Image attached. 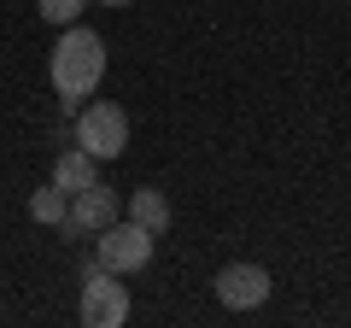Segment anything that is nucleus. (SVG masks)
<instances>
[{"mask_svg": "<svg viewBox=\"0 0 351 328\" xmlns=\"http://www.w3.org/2000/svg\"><path fill=\"white\" fill-rule=\"evenodd\" d=\"M47 76H53V89H59V106L76 112L82 100H94V89H100V76H106V41L88 24H64L59 47L47 59Z\"/></svg>", "mask_w": 351, "mask_h": 328, "instance_id": "f257e3e1", "label": "nucleus"}, {"mask_svg": "<svg viewBox=\"0 0 351 328\" xmlns=\"http://www.w3.org/2000/svg\"><path fill=\"white\" fill-rule=\"evenodd\" d=\"M152 246H158V235H152V229L117 217V223H106L100 240H94V264L112 270V276H135V270L152 264Z\"/></svg>", "mask_w": 351, "mask_h": 328, "instance_id": "f03ea898", "label": "nucleus"}, {"mask_svg": "<svg viewBox=\"0 0 351 328\" xmlns=\"http://www.w3.org/2000/svg\"><path fill=\"white\" fill-rule=\"evenodd\" d=\"M76 147H88L94 159H123L129 152V112L112 100H94V106H76Z\"/></svg>", "mask_w": 351, "mask_h": 328, "instance_id": "7ed1b4c3", "label": "nucleus"}, {"mask_svg": "<svg viewBox=\"0 0 351 328\" xmlns=\"http://www.w3.org/2000/svg\"><path fill=\"white\" fill-rule=\"evenodd\" d=\"M82 323L88 328H123L129 323V288L100 264H88V276H82Z\"/></svg>", "mask_w": 351, "mask_h": 328, "instance_id": "20e7f679", "label": "nucleus"}, {"mask_svg": "<svg viewBox=\"0 0 351 328\" xmlns=\"http://www.w3.org/2000/svg\"><path fill=\"white\" fill-rule=\"evenodd\" d=\"M211 288H217V305H223V311H258V305L276 293V281H269L263 264H223Z\"/></svg>", "mask_w": 351, "mask_h": 328, "instance_id": "39448f33", "label": "nucleus"}, {"mask_svg": "<svg viewBox=\"0 0 351 328\" xmlns=\"http://www.w3.org/2000/svg\"><path fill=\"white\" fill-rule=\"evenodd\" d=\"M71 229H88V235H100L106 223H117V194L106 182H88L82 194H71V211H64Z\"/></svg>", "mask_w": 351, "mask_h": 328, "instance_id": "423d86ee", "label": "nucleus"}, {"mask_svg": "<svg viewBox=\"0 0 351 328\" xmlns=\"http://www.w3.org/2000/svg\"><path fill=\"white\" fill-rule=\"evenodd\" d=\"M53 188L59 194H82L88 182H100V159H94V152L88 147H71V152H59V159H53Z\"/></svg>", "mask_w": 351, "mask_h": 328, "instance_id": "0eeeda50", "label": "nucleus"}, {"mask_svg": "<svg viewBox=\"0 0 351 328\" xmlns=\"http://www.w3.org/2000/svg\"><path fill=\"white\" fill-rule=\"evenodd\" d=\"M129 223L164 235V229H170V200H164L158 188H135V194H129Z\"/></svg>", "mask_w": 351, "mask_h": 328, "instance_id": "6e6552de", "label": "nucleus"}, {"mask_svg": "<svg viewBox=\"0 0 351 328\" xmlns=\"http://www.w3.org/2000/svg\"><path fill=\"white\" fill-rule=\"evenodd\" d=\"M64 211H71V194H59L53 182L29 194V217H36V223H47V229H53V223H64Z\"/></svg>", "mask_w": 351, "mask_h": 328, "instance_id": "1a4fd4ad", "label": "nucleus"}, {"mask_svg": "<svg viewBox=\"0 0 351 328\" xmlns=\"http://www.w3.org/2000/svg\"><path fill=\"white\" fill-rule=\"evenodd\" d=\"M36 12L47 18V24H82L88 0H36Z\"/></svg>", "mask_w": 351, "mask_h": 328, "instance_id": "9d476101", "label": "nucleus"}, {"mask_svg": "<svg viewBox=\"0 0 351 328\" xmlns=\"http://www.w3.org/2000/svg\"><path fill=\"white\" fill-rule=\"evenodd\" d=\"M100 6H129V0H100Z\"/></svg>", "mask_w": 351, "mask_h": 328, "instance_id": "9b49d317", "label": "nucleus"}]
</instances>
